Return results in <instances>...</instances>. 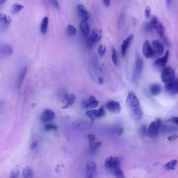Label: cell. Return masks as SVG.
I'll return each instance as SVG.
<instances>
[{"label":"cell","mask_w":178,"mask_h":178,"mask_svg":"<svg viewBox=\"0 0 178 178\" xmlns=\"http://www.w3.org/2000/svg\"><path fill=\"white\" fill-rule=\"evenodd\" d=\"M152 47L154 56L155 57H158L163 54L164 51L163 47L159 41L157 40H154L152 42Z\"/></svg>","instance_id":"30bf717a"},{"label":"cell","mask_w":178,"mask_h":178,"mask_svg":"<svg viewBox=\"0 0 178 178\" xmlns=\"http://www.w3.org/2000/svg\"><path fill=\"white\" fill-rule=\"evenodd\" d=\"M23 175L24 178H32L33 176V171L31 167H26L23 169Z\"/></svg>","instance_id":"d4e9b609"},{"label":"cell","mask_w":178,"mask_h":178,"mask_svg":"<svg viewBox=\"0 0 178 178\" xmlns=\"http://www.w3.org/2000/svg\"><path fill=\"white\" fill-rule=\"evenodd\" d=\"M112 62L114 65H117L118 64V60L117 56H116V49L114 48H112Z\"/></svg>","instance_id":"e575fe53"},{"label":"cell","mask_w":178,"mask_h":178,"mask_svg":"<svg viewBox=\"0 0 178 178\" xmlns=\"http://www.w3.org/2000/svg\"><path fill=\"white\" fill-rule=\"evenodd\" d=\"M134 37V34H130L128 36L123 42L122 45V48H121L122 49V54L123 56H126L127 48Z\"/></svg>","instance_id":"ac0fdd59"},{"label":"cell","mask_w":178,"mask_h":178,"mask_svg":"<svg viewBox=\"0 0 178 178\" xmlns=\"http://www.w3.org/2000/svg\"><path fill=\"white\" fill-rule=\"evenodd\" d=\"M150 18L149 22L153 29H155L159 35L163 37L166 31L164 26L156 16L152 15Z\"/></svg>","instance_id":"7a4b0ae2"},{"label":"cell","mask_w":178,"mask_h":178,"mask_svg":"<svg viewBox=\"0 0 178 178\" xmlns=\"http://www.w3.org/2000/svg\"><path fill=\"white\" fill-rule=\"evenodd\" d=\"M55 116V113L53 111L49 109H46L42 112L41 119L42 122H48L54 118Z\"/></svg>","instance_id":"e0dca14e"},{"label":"cell","mask_w":178,"mask_h":178,"mask_svg":"<svg viewBox=\"0 0 178 178\" xmlns=\"http://www.w3.org/2000/svg\"><path fill=\"white\" fill-rule=\"evenodd\" d=\"M105 166L107 169L113 173L116 168L120 167V162L118 157L109 156L105 160Z\"/></svg>","instance_id":"277c9868"},{"label":"cell","mask_w":178,"mask_h":178,"mask_svg":"<svg viewBox=\"0 0 178 178\" xmlns=\"http://www.w3.org/2000/svg\"><path fill=\"white\" fill-rule=\"evenodd\" d=\"M97 165L95 162L90 161L86 165V178H93L97 171Z\"/></svg>","instance_id":"8fae6325"},{"label":"cell","mask_w":178,"mask_h":178,"mask_svg":"<svg viewBox=\"0 0 178 178\" xmlns=\"http://www.w3.org/2000/svg\"><path fill=\"white\" fill-rule=\"evenodd\" d=\"M175 72L174 69L170 66L165 67L161 74V79L163 83H167L174 79Z\"/></svg>","instance_id":"5b68a950"},{"label":"cell","mask_w":178,"mask_h":178,"mask_svg":"<svg viewBox=\"0 0 178 178\" xmlns=\"http://www.w3.org/2000/svg\"><path fill=\"white\" fill-rule=\"evenodd\" d=\"M99 102L94 96H91L89 99V101L83 102V106L86 109H92L98 106Z\"/></svg>","instance_id":"9a60e30c"},{"label":"cell","mask_w":178,"mask_h":178,"mask_svg":"<svg viewBox=\"0 0 178 178\" xmlns=\"http://www.w3.org/2000/svg\"><path fill=\"white\" fill-rule=\"evenodd\" d=\"M48 23V17H45L42 20L41 25V31L42 34H45L46 33Z\"/></svg>","instance_id":"cb8c5ba5"},{"label":"cell","mask_w":178,"mask_h":178,"mask_svg":"<svg viewBox=\"0 0 178 178\" xmlns=\"http://www.w3.org/2000/svg\"><path fill=\"white\" fill-rule=\"evenodd\" d=\"M167 6L169 8L170 6L171 5V1H167Z\"/></svg>","instance_id":"681fc988"},{"label":"cell","mask_w":178,"mask_h":178,"mask_svg":"<svg viewBox=\"0 0 178 178\" xmlns=\"http://www.w3.org/2000/svg\"><path fill=\"white\" fill-rule=\"evenodd\" d=\"M67 32L69 36H74L76 34L77 30L74 26L72 25H70L67 26Z\"/></svg>","instance_id":"f546056e"},{"label":"cell","mask_w":178,"mask_h":178,"mask_svg":"<svg viewBox=\"0 0 178 178\" xmlns=\"http://www.w3.org/2000/svg\"><path fill=\"white\" fill-rule=\"evenodd\" d=\"M165 89L167 93L172 95H176L178 93V81L174 78L171 81L166 83Z\"/></svg>","instance_id":"52a82bcc"},{"label":"cell","mask_w":178,"mask_h":178,"mask_svg":"<svg viewBox=\"0 0 178 178\" xmlns=\"http://www.w3.org/2000/svg\"><path fill=\"white\" fill-rule=\"evenodd\" d=\"M88 140H89V145L92 144L94 143L95 140V136L94 135L89 134L88 136Z\"/></svg>","instance_id":"60d3db41"},{"label":"cell","mask_w":178,"mask_h":178,"mask_svg":"<svg viewBox=\"0 0 178 178\" xmlns=\"http://www.w3.org/2000/svg\"><path fill=\"white\" fill-rule=\"evenodd\" d=\"M96 43L95 40L93 38L92 36H90L87 41V46L90 49H92Z\"/></svg>","instance_id":"1f68e13d"},{"label":"cell","mask_w":178,"mask_h":178,"mask_svg":"<svg viewBox=\"0 0 178 178\" xmlns=\"http://www.w3.org/2000/svg\"><path fill=\"white\" fill-rule=\"evenodd\" d=\"M106 113L103 107H102L99 110H97L95 115V118H102L105 117Z\"/></svg>","instance_id":"83f0119b"},{"label":"cell","mask_w":178,"mask_h":178,"mask_svg":"<svg viewBox=\"0 0 178 178\" xmlns=\"http://www.w3.org/2000/svg\"><path fill=\"white\" fill-rule=\"evenodd\" d=\"M145 15L146 19H148L150 17L151 9L149 6L146 7L144 12Z\"/></svg>","instance_id":"ab89813d"},{"label":"cell","mask_w":178,"mask_h":178,"mask_svg":"<svg viewBox=\"0 0 178 178\" xmlns=\"http://www.w3.org/2000/svg\"><path fill=\"white\" fill-rule=\"evenodd\" d=\"M11 21L10 16L0 12V33H3L7 30Z\"/></svg>","instance_id":"8992f818"},{"label":"cell","mask_w":178,"mask_h":178,"mask_svg":"<svg viewBox=\"0 0 178 178\" xmlns=\"http://www.w3.org/2000/svg\"><path fill=\"white\" fill-rule=\"evenodd\" d=\"M57 128V126L53 124H48L45 127V130L46 132L50 131L52 130H56Z\"/></svg>","instance_id":"d590c367"},{"label":"cell","mask_w":178,"mask_h":178,"mask_svg":"<svg viewBox=\"0 0 178 178\" xmlns=\"http://www.w3.org/2000/svg\"><path fill=\"white\" fill-rule=\"evenodd\" d=\"M13 53V48L12 46L9 44H0V57H5L12 55Z\"/></svg>","instance_id":"9c48e42d"},{"label":"cell","mask_w":178,"mask_h":178,"mask_svg":"<svg viewBox=\"0 0 178 178\" xmlns=\"http://www.w3.org/2000/svg\"><path fill=\"white\" fill-rule=\"evenodd\" d=\"M64 98L67 101V103L65 106L63 107V109H66L71 107L75 103L76 97L73 94H67L64 96Z\"/></svg>","instance_id":"ffe728a7"},{"label":"cell","mask_w":178,"mask_h":178,"mask_svg":"<svg viewBox=\"0 0 178 178\" xmlns=\"http://www.w3.org/2000/svg\"><path fill=\"white\" fill-rule=\"evenodd\" d=\"M126 103L134 118L137 121L141 120L143 113L139 99L134 93L132 92L128 93L126 99Z\"/></svg>","instance_id":"6da1fadb"},{"label":"cell","mask_w":178,"mask_h":178,"mask_svg":"<svg viewBox=\"0 0 178 178\" xmlns=\"http://www.w3.org/2000/svg\"><path fill=\"white\" fill-rule=\"evenodd\" d=\"M20 174V171L18 169H15L11 173L10 178H18Z\"/></svg>","instance_id":"74e56055"},{"label":"cell","mask_w":178,"mask_h":178,"mask_svg":"<svg viewBox=\"0 0 178 178\" xmlns=\"http://www.w3.org/2000/svg\"><path fill=\"white\" fill-rule=\"evenodd\" d=\"M169 51H167L164 56L161 58L156 60L154 62V64L156 67H165L167 62L169 58Z\"/></svg>","instance_id":"2e32d148"},{"label":"cell","mask_w":178,"mask_h":178,"mask_svg":"<svg viewBox=\"0 0 178 178\" xmlns=\"http://www.w3.org/2000/svg\"><path fill=\"white\" fill-rule=\"evenodd\" d=\"M38 145V143L37 142H34L32 143L31 144V148L32 149H35V148L37 147Z\"/></svg>","instance_id":"7dc6e473"},{"label":"cell","mask_w":178,"mask_h":178,"mask_svg":"<svg viewBox=\"0 0 178 178\" xmlns=\"http://www.w3.org/2000/svg\"><path fill=\"white\" fill-rule=\"evenodd\" d=\"M97 110H89L86 112V115L93 122L95 119V115Z\"/></svg>","instance_id":"d6a6232c"},{"label":"cell","mask_w":178,"mask_h":178,"mask_svg":"<svg viewBox=\"0 0 178 178\" xmlns=\"http://www.w3.org/2000/svg\"><path fill=\"white\" fill-rule=\"evenodd\" d=\"M177 163V160H173L168 162L165 165L164 167L167 170H173L175 169Z\"/></svg>","instance_id":"4316f807"},{"label":"cell","mask_w":178,"mask_h":178,"mask_svg":"<svg viewBox=\"0 0 178 178\" xmlns=\"http://www.w3.org/2000/svg\"><path fill=\"white\" fill-rule=\"evenodd\" d=\"M113 174L115 175L116 178H125L124 173L120 167L116 168Z\"/></svg>","instance_id":"4dcf8cb0"},{"label":"cell","mask_w":178,"mask_h":178,"mask_svg":"<svg viewBox=\"0 0 178 178\" xmlns=\"http://www.w3.org/2000/svg\"><path fill=\"white\" fill-rule=\"evenodd\" d=\"M27 71V67L26 66H24L22 67L19 72L16 83L17 87L18 89H20L26 77Z\"/></svg>","instance_id":"5bb4252c"},{"label":"cell","mask_w":178,"mask_h":178,"mask_svg":"<svg viewBox=\"0 0 178 178\" xmlns=\"http://www.w3.org/2000/svg\"><path fill=\"white\" fill-rule=\"evenodd\" d=\"M106 47L105 45L102 44H100L99 45L98 48V53L101 56H104L105 52H106Z\"/></svg>","instance_id":"836d02e7"},{"label":"cell","mask_w":178,"mask_h":178,"mask_svg":"<svg viewBox=\"0 0 178 178\" xmlns=\"http://www.w3.org/2000/svg\"><path fill=\"white\" fill-rule=\"evenodd\" d=\"M177 135L176 134H174L168 137V140L170 142H173L177 139Z\"/></svg>","instance_id":"b9f144b4"},{"label":"cell","mask_w":178,"mask_h":178,"mask_svg":"<svg viewBox=\"0 0 178 178\" xmlns=\"http://www.w3.org/2000/svg\"><path fill=\"white\" fill-rule=\"evenodd\" d=\"M99 84H102L103 83L104 81L103 79H102L101 77H99Z\"/></svg>","instance_id":"c3c4849f"},{"label":"cell","mask_w":178,"mask_h":178,"mask_svg":"<svg viewBox=\"0 0 178 178\" xmlns=\"http://www.w3.org/2000/svg\"><path fill=\"white\" fill-rule=\"evenodd\" d=\"M103 3L105 6L108 7L110 5V1L109 0H104L103 1Z\"/></svg>","instance_id":"bcb514c9"},{"label":"cell","mask_w":178,"mask_h":178,"mask_svg":"<svg viewBox=\"0 0 178 178\" xmlns=\"http://www.w3.org/2000/svg\"><path fill=\"white\" fill-rule=\"evenodd\" d=\"M79 15L83 20H87L89 18V14L83 5L79 4L77 6Z\"/></svg>","instance_id":"d6986e66"},{"label":"cell","mask_w":178,"mask_h":178,"mask_svg":"<svg viewBox=\"0 0 178 178\" xmlns=\"http://www.w3.org/2000/svg\"><path fill=\"white\" fill-rule=\"evenodd\" d=\"M169 120L170 122L173 124H176V125H177L178 124V118L177 117L171 118V119H169Z\"/></svg>","instance_id":"7bdbcfd3"},{"label":"cell","mask_w":178,"mask_h":178,"mask_svg":"<svg viewBox=\"0 0 178 178\" xmlns=\"http://www.w3.org/2000/svg\"><path fill=\"white\" fill-rule=\"evenodd\" d=\"M6 1H3V0H0V8H1V6H2L3 5H4Z\"/></svg>","instance_id":"f907efd6"},{"label":"cell","mask_w":178,"mask_h":178,"mask_svg":"<svg viewBox=\"0 0 178 178\" xmlns=\"http://www.w3.org/2000/svg\"><path fill=\"white\" fill-rule=\"evenodd\" d=\"M102 143L100 142H94L92 144L89 145L90 151L92 152H95L99 147L101 146Z\"/></svg>","instance_id":"f1b7e54d"},{"label":"cell","mask_w":178,"mask_h":178,"mask_svg":"<svg viewBox=\"0 0 178 178\" xmlns=\"http://www.w3.org/2000/svg\"><path fill=\"white\" fill-rule=\"evenodd\" d=\"M102 32L101 30L95 28L92 31V35H91L96 43L98 42L101 40L102 37Z\"/></svg>","instance_id":"7402d4cb"},{"label":"cell","mask_w":178,"mask_h":178,"mask_svg":"<svg viewBox=\"0 0 178 178\" xmlns=\"http://www.w3.org/2000/svg\"><path fill=\"white\" fill-rule=\"evenodd\" d=\"M144 66V60L141 57L137 54L136 64L135 66V75L136 76H139L142 71Z\"/></svg>","instance_id":"4fadbf2b"},{"label":"cell","mask_w":178,"mask_h":178,"mask_svg":"<svg viewBox=\"0 0 178 178\" xmlns=\"http://www.w3.org/2000/svg\"><path fill=\"white\" fill-rule=\"evenodd\" d=\"M82 34L84 36L88 35L89 32V24L87 21V20H83L82 21L80 25Z\"/></svg>","instance_id":"44dd1931"},{"label":"cell","mask_w":178,"mask_h":178,"mask_svg":"<svg viewBox=\"0 0 178 178\" xmlns=\"http://www.w3.org/2000/svg\"><path fill=\"white\" fill-rule=\"evenodd\" d=\"M161 121L159 119L153 121L150 124L148 128V134L151 138H154L158 135L161 126Z\"/></svg>","instance_id":"3957f363"},{"label":"cell","mask_w":178,"mask_h":178,"mask_svg":"<svg viewBox=\"0 0 178 178\" xmlns=\"http://www.w3.org/2000/svg\"><path fill=\"white\" fill-rule=\"evenodd\" d=\"M140 132L142 135L145 136L148 134V128L145 125H143L140 128Z\"/></svg>","instance_id":"f35d334b"},{"label":"cell","mask_w":178,"mask_h":178,"mask_svg":"<svg viewBox=\"0 0 178 178\" xmlns=\"http://www.w3.org/2000/svg\"><path fill=\"white\" fill-rule=\"evenodd\" d=\"M124 133V130L122 128H119L117 129V130L116 131V133L118 135V136H120V135Z\"/></svg>","instance_id":"ee69618b"},{"label":"cell","mask_w":178,"mask_h":178,"mask_svg":"<svg viewBox=\"0 0 178 178\" xmlns=\"http://www.w3.org/2000/svg\"><path fill=\"white\" fill-rule=\"evenodd\" d=\"M51 1L53 5L55 6V7H56V9H59V4H58L57 1H56V0H54V1Z\"/></svg>","instance_id":"f6af8a7d"},{"label":"cell","mask_w":178,"mask_h":178,"mask_svg":"<svg viewBox=\"0 0 178 178\" xmlns=\"http://www.w3.org/2000/svg\"><path fill=\"white\" fill-rule=\"evenodd\" d=\"M143 28L144 30L147 32H151L153 29L149 22H146L144 23Z\"/></svg>","instance_id":"8d00e7d4"},{"label":"cell","mask_w":178,"mask_h":178,"mask_svg":"<svg viewBox=\"0 0 178 178\" xmlns=\"http://www.w3.org/2000/svg\"><path fill=\"white\" fill-rule=\"evenodd\" d=\"M107 109L110 112L116 113H119L121 111V105L118 102L111 100L107 102L106 105Z\"/></svg>","instance_id":"ba28073f"},{"label":"cell","mask_w":178,"mask_h":178,"mask_svg":"<svg viewBox=\"0 0 178 178\" xmlns=\"http://www.w3.org/2000/svg\"><path fill=\"white\" fill-rule=\"evenodd\" d=\"M24 8V6L21 4L16 3L12 6L11 12L13 15H15L20 12Z\"/></svg>","instance_id":"484cf974"},{"label":"cell","mask_w":178,"mask_h":178,"mask_svg":"<svg viewBox=\"0 0 178 178\" xmlns=\"http://www.w3.org/2000/svg\"><path fill=\"white\" fill-rule=\"evenodd\" d=\"M161 87L158 84H154L151 85L150 89V93L154 96H156L161 92Z\"/></svg>","instance_id":"603a6c76"},{"label":"cell","mask_w":178,"mask_h":178,"mask_svg":"<svg viewBox=\"0 0 178 178\" xmlns=\"http://www.w3.org/2000/svg\"><path fill=\"white\" fill-rule=\"evenodd\" d=\"M142 52L143 55L147 58H150L154 56L153 50L148 40H146L143 44Z\"/></svg>","instance_id":"7c38bea8"}]
</instances>
